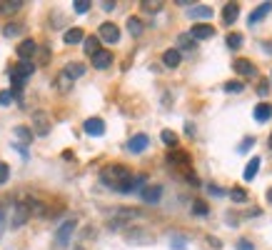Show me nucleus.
Wrapping results in <instances>:
<instances>
[{"label":"nucleus","instance_id":"25","mask_svg":"<svg viewBox=\"0 0 272 250\" xmlns=\"http://www.w3.org/2000/svg\"><path fill=\"white\" fill-rule=\"evenodd\" d=\"M195 48H197V40H192L190 33L178 35V50H195Z\"/></svg>","mask_w":272,"mask_h":250},{"label":"nucleus","instance_id":"36","mask_svg":"<svg viewBox=\"0 0 272 250\" xmlns=\"http://www.w3.org/2000/svg\"><path fill=\"white\" fill-rule=\"evenodd\" d=\"M73 8H75V13H88V10L92 8V3L90 0H75Z\"/></svg>","mask_w":272,"mask_h":250},{"label":"nucleus","instance_id":"19","mask_svg":"<svg viewBox=\"0 0 272 250\" xmlns=\"http://www.w3.org/2000/svg\"><path fill=\"white\" fill-rule=\"evenodd\" d=\"M182 60V55H180V50L178 48H170V50H165L162 53V63L167 65V68H178Z\"/></svg>","mask_w":272,"mask_h":250},{"label":"nucleus","instance_id":"42","mask_svg":"<svg viewBox=\"0 0 272 250\" xmlns=\"http://www.w3.org/2000/svg\"><path fill=\"white\" fill-rule=\"evenodd\" d=\"M257 93L265 98V95L270 93V83H267V80H262V83H260V88H257Z\"/></svg>","mask_w":272,"mask_h":250},{"label":"nucleus","instance_id":"26","mask_svg":"<svg viewBox=\"0 0 272 250\" xmlns=\"http://www.w3.org/2000/svg\"><path fill=\"white\" fill-rule=\"evenodd\" d=\"M83 45H85L83 50H85V53L92 58V55L100 50V38H97V35H90V38H85V40H83Z\"/></svg>","mask_w":272,"mask_h":250},{"label":"nucleus","instance_id":"13","mask_svg":"<svg viewBox=\"0 0 272 250\" xmlns=\"http://www.w3.org/2000/svg\"><path fill=\"white\" fill-rule=\"evenodd\" d=\"M143 200L145 203H150V205H155V203H160V198H162V185H148L143 188Z\"/></svg>","mask_w":272,"mask_h":250},{"label":"nucleus","instance_id":"39","mask_svg":"<svg viewBox=\"0 0 272 250\" xmlns=\"http://www.w3.org/2000/svg\"><path fill=\"white\" fill-rule=\"evenodd\" d=\"M10 103H13V93H10V90H3V93H0V105H10Z\"/></svg>","mask_w":272,"mask_h":250},{"label":"nucleus","instance_id":"31","mask_svg":"<svg viewBox=\"0 0 272 250\" xmlns=\"http://www.w3.org/2000/svg\"><path fill=\"white\" fill-rule=\"evenodd\" d=\"M192 213H195V215H208L210 208H208L205 200H195V203H192Z\"/></svg>","mask_w":272,"mask_h":250},{"label":"nucleus","instance_id":"12","mask_svg":"<svg viewBox=\"0 0 272 250\" xmlns=\"http://www.w3.org/2000/svg\"><path fill=\"white\" fill-rule=\"evenodd\" d=\"M110 65H113V53H110V50H97V53L92 55V68L108 70Z\"/></svg>","mask_w":272,"mask_h":250},{"label":"nucleus","instance_id":"38","mask_svg":"<svg viewBox=\"0 0 272 250\" xmlns=\"http://www.w3.org/2000/svg\"><path fill=\"white\" fill-rule=\"evenodd\" d=\"M252 145H255V138H245L237 150H240V153H247V148H252Z\"/></svg>","mask_w":272,"mask_h":250},{"label":"nucleus","instance_id":"46","mask_svg":"<svg viewBox=\"0 0 272 250\" xmlns=\"http://www.w3.org/2000/svg\"><path fill=\"white\" fill-rule=\"evenodd\" d=\"M267 200H270V203H272V188H270V190H267Z\"/></svg>","mask_w":272,"mask_h":250},{"label":"nucleus","instance_id":"41","mask_svg":"<svg viewBox=\"0 0 272 250\" xmlns=\"http://www.w3.org/2000/svg\"><path fill=\"white\" fill-rule=\"evenodd\" d=\"M237 250H255V245H252L250 240H245V238H242V240H237Z\"/></svg>","mask_w":272,"mask_h":250},{"label":"nucleus","instance_id":"24","mask_svg":"<svg viewBox=\"0 0 272 250\" xmlns=\"http://www.w3.org/2000/svg\"><path fill=\"white\" fill-rule=\"evenodd\" d=\"M143 28H145V25H143V20H140L138 15H130V18H127V30H130V35L140 38V35H143Z\"/></svg>","mask_w":272,"mask_h":250},{"label":"nucleus","instance_id":"44","mask_svg":"<svg viewBox=\"0 0 272 250\" xmlns=\"http://www.w3.org/2000/svg\"><path fill=\"white\" fill-rule=\"evenodd\" d=\"M3 233H5V210L0 208V238H3Z\"/></svg>","mask_w":272,"mask_h":250},{"label":"nucleus","instance_id":"32","mask_svg":"<svg viewBox=\"0 0 272 250\" xmlns=\"http://www.w3.org/2000/svg\"><path fill=\"white\" fill-rule=\"evenodd\" d=\"M160 138H162V143H165V145H173V148L178 145V135H175L173 130H162V135H160Z\"/></svg>","mask_w":272,"mask_h":250},{"label":"nucleus","instance_id":"22","mask_svg":"<svg viewBox=\"0 0 272 250\" xmlns=\"http://www.w3.org/2000/svg\"><path fill=\"white\" fill-rule=\"evenodd\" d=\"M62 40H65L67 45L83 43V40H85V35H83V28H70V30H65V35H62Z\"/></svg>","mask_w":272,"mask_h":250},{"label":"nucleus","instance_id":"18","mask_svg":"<svg viewBox=\"0 0 272 250\" xmlns=\"http://www.w3.org/2000/svg\"><path fill=\"white\" fill-rule=\"evenodd\" d=\"M270 10H272V3H262V5H257V10H255V13H250L247 23H250V25L260 23V20H262V18H265V15L270 13Z\"/></svg>","mask_w":272,"mask_h":250},{"label":"nucleus","instance_id":"16","mask_svg":"<svg viewBox=\"0 0 272 250\" xmlns=\"http://www.w3.org/2000/svg\"><path fill=\"white\" fill-rule=\"evenodd\" d=\"M62 75H67L70 80H78V78L85 75V65H83V63H67L65 70H62Z\"/></svg>","mask_w":272,"mask_h":250},{"label":"nucleus","instance_id":"40","mask_svg":"<svg viewBox=\"0 0 272 250\" xmlns=\"http://www.w3.org/2000/svg\"><path fill=\"white\" fill-rule=\"evenodd\" d=\"M58 85H60V90H67V88L73 85V80H70L67 75H60V78H58Z\"/></svg>","mask_w":272,"mask_h":250},{"label":"nucleus","instance_id":"5","mask_svg":"<svg viewBox=\"0 0 272 250\" xmlns=\"http://www.w3.org/2000/svg\"><path fill=\"white\" fill-rule=\"evenodd\" d=\"M97 38L105 40V43H110V45H115V43L120 40V28H118L115 23H103L100 30H97Z\"/></svg>","mask_w":272,"mask_h":250},{"label":"nucleus","instance_id":"23","mask_svg":"<svg viewBox=\"0 0 272 250\" xmlns=\"http://www.w3.org/2000/svg\"><path fill=\"white\" fill-rule=\"evenodd\" d=\"M23 8V0H3L0 3V13L3 15H13V13H18Z\"/></svg>","mask_w":272,"mask_h":250},{"label":"nucleus","instance_id":"28","mask_svg":"<svg viewBox=\"0 0 272 250\" xmlns=\"http://www.w3.org/2000/svg\"><path fill=\"white\" fill-rule=\"evenodd\" d=\"M225 45H227L230 50H240L242 48V35L240 33H230V35L225 38Z\"/></svg>","mask_w":272,"mask_h":250},{"label":"nucleus","instance_id":"6","mask_svg":"<svg viewBox=\"0 0 272 250\" xmlns=\"http://www.w3.org/2000/svg\"><path fill=\"white\" fill-rule=\"evenodd\" d=\"M148 145H150V138H148L145 133H138V135H132V138L127 140V145H125V148H127L130 153H135V155H138V153L148 150Z\"/></svg>","mask_w":272,"mask_h":250},{"label":"nucleus","instance_id":"20","mask_svg":"<svg viewBox=\"0 0 272 250\" xmlns=\"http://www.w3.org/2000/svg\"><path fill=\"white\" fill-rule=\"evenodd\" d=\"M272 118V105L270 103H260L257 108H255V120L257 123H267Z\"/></svg>","mask_w":272,"mask_h":250},{"label":"nucleus","instance_id":"34","mask_svg":"<svg viewBox=\"0 0 272 250\" xmlns=\"http://www.w3.org/2000/svg\"><path fill=\"white\" fill-rule=\"evenodd\" d=\"M170 245H173L175 250H185L187 248V238H182V235H173V238H170Z\"/></svg>","mask_w":272,"mask_h":250},{"label":"nucleus","instance_id":"3","mask_svg":"<svg viewBox=\"0 0 272 250\" xmlns=\"http://www.w3.org/2000/svg\"><path fill=\"white\" fill-rule=\"evenodd\" d=\"M30 203H15L13 205V220H10V225L13 228H23L28 220H30Z\"/></svg>","mask_w":272,"mask_h":250},{"label":"nucleus","instance_id":"8","mask_svg":"<svg viewBox=\"0 0 272 250\" xmlns=\"http://www.w3.org/2000/svg\"><path fill=\"white\" fill-rule=\"evenodd\" d=\"M83 130L92 135V138H100L103 133H105V120L103 118H88L85 123H83Z\"/></svg>","mask_w":272,"mask_h":250},{"label":"nucleus","instance_id":"27","mask_svg":"<svg viewBox=\"0 0 272 250\" xmlns=\"http://www.w3.org/2000/svg\"><path fill=\"white\" fill-rule=\"evenodd\" d=\"M15 138H18V140H20L23 145H28V143L32 140L30 128H25V125H18V128H15Z\"/></svg>","mask_w":272,"mask_h":250},{"label":"nucleus","instance_id":"9","mask_svg":"<svg viewBox=\"0 0 272 250\" xmlns=\"http://www.w3.org/2000/svg\"><path fill=\"white\" fill-rule=\"evenodd\" d=\"M232 68H235V73H237V75H245V78H252V75H257V68H255V63H250L247 58H237V60L232 63Z\"/></svg>","mask_w":272,"mask_h":250},{"label":"nucleus","instance_id":"4","mask_svg":"<svg viewBox=\"0 0 272 250\" xmlns=\"http://www.w3.org/2000/svg\"><path fill=\"white\" fill-rule=\"evenodd\" d=\"M167 163L175 165V168H190V165H192V158H190V153H185L180 148H170V150H167Z\"/></svg>","mask_w":272,"mask_h":250},{"label":"nucleus","instance_id":"30","mask_svg":"<svg viewBox=\"0 0 272 250\" xmlns=\"http://www.w3.org/2000/svg\"><path fill=\"white\" fill-rule=\"evenodd\" d=\"M140 8H143L145 13H157V10L162 8V3H160V0H143Z\"/></svg>","mask_w":272,"mask_h":250},{"label":"nucleus","instance_id":"11","mask_svg":"<svg viewBox=\"0 0 272 250\" xmlns=\"http://www.w3.org/2000/svg\"><path fill=\"white\" fill-rule=\"evenodd\" d=\"M212 35H215V28L210 23H197V25L190 28V38L192 40H205V38H212Z\"/></svg>","mask_w":272,"mask_h":250},{"label":"nucleus","instance_id":"47","mask_svg":"<svg viewBox=\"0 0 272 250\" xmlns=\"http://www.w3.org/2000/svg\"><path fill=\"white\" fill-rule=\"evenodd\" d=\"M267 145H270V150H272V135H270V140H267Z\"/></svg>","mask_w":272,"mask_h":250},{"label":"nucleus","instance_id":"37","mask_svg":"<svg viewBox=\"0 0 272 250\" xmlns=\"http://www.w3.org/2000/svg\"><path fill=\"white\" fill-rule=\"evenodd\" d=\"M8 178H10V165L0 160V185H5V183H8Z\"/></svg>","mask_w":272,"mask_h":250},{"label":"nucleus","instance_id":"2","mask_svg":"<svg viewBox=\"0 0 272 250\" xmlns=\"http://www.w3.org/2000/svg\"><path fill=\"white\" fill-rule=\"evenodd\" d=\"M75 228H78V218L65 220L60 228H58V233H55V245H58V248H67V243H70Z\"/></svg>","mask_w":272,"mask_h":250},{"label":"nucleus","instance_id":"15","mask_svg":"<svg viewBox=\"0 0 272 250\" xmlns=\"http://www.w3.org/2000/svg\"><path fill=\"white\" fill-rule=\"evenodd\" d=\"M237 15H240V5H237V3H227V5L222 8V23H225V25H232V23L237 20Z\"/></svg>","mask_w":272,"mask_h":250},{"label":"nucleus","instance_id":"1","mask_svg":"<svg viewBox=\"0 0 272 250\" xmlns=\"http://www.w3.org/2000/svg\"><path fill=\"white\" fill-rule=\"evenodd\" d=\"M130 178H132V173H130L125 165H118V163H115V165H108V168L100 170V180H103L108 188L118 190V193H120V188L125 185Z\"/></svg>","mask_w":272,"mask_h":250},{"label":"nucleus","instance_id":"48","mask_svg":"<svg viewBox=\"0 0 272 250\" xmlns=\"http://www.w3.org/2000/svg\"><path fill=\"white\" fill-rule=\"evenodd\" d=\"M73 250H85V248H83V245H78V248H73Z\"/></svg>","mask_w":272,"mask_h":250},{"label":"nucleus","instance_id":"29","mask_svg":"<svg viewBox=\"0 0 272 250\" xmlns=\"http://www.w3.org/2000/svg\"><path fill=\"white\" fill-rule=\"evenodd\" d=\"M23 33V25L20 23H8L5 28H3V35L5 38H15V35H20Z\"/></svg>","mask_w":272,"mask_h":250},{"label":"nucleus","instance_id":"21","mask_svg":"<svg viewBox=\"0 0 272 250\" xmlns=\"http://www.w3.org/2000/svg\"><path fill=\"white\" fill-rule=\"evenodd\" d=\"M257 168H260V158L255 155L252 160H250V163H247V165H245V173H242V178H245L247 183H252V180L257 178Z\"/></svg>","mask_w":272,"mask_h":250},{"label":"nucleus","instance_id":"45","mask_svg":"<svg viewBox=\"0 0 272 250\" xmlns=\"http://www.w3.org/2000/svg\"><path fill=\"white\" fill-rule=\"evenodd\" d=\"M262 48H265V53H270V55H272V43H270V45H267V43H265V45H262Z\"/></svg>","mask_w":272,"mask_h":250},{"label":"nucleus","instance_id":"7","mask_svg":"<svg viewBox=\"0 0 272 250\" xmlns=\"http://www.w3.org/2000/svg\"><path fill=\"white\" fill-rule=\"evenodd\" d=\"M32 123H35V135H48L50 133V118H48V113H43V110L32 113Z\"/></svg>","mask_w":272,"mask_h":250},{"label":"nucleus","instance_id":"43","mask_svg":"<svg viewBox=\"0 0 272 250\" xmlns=\"http://www.w3.org/2000/svg\"><path fill=\"white\" fill-rule=\"evenodd\" d=\"M115 8H118V3H115V0H105V3H103V10H108V13H110V10H115Z\"/></svg>","mask_w":272,"mask_h":250},{"label":"nucleus","instance_id":"14","mask_svg":"<svg viewBox=\"0 0 272 250\" xmlns=\"http://www.w3.org/2000/svg\"><path fill=\"white\" fill-rule=\"evenodd\" d=\"M125 238H127V243H152V240H155V235H152V233H145L143 228L130 230Z\"/></svg>","mask_w":272,"mask_h":250},{"label":"nucleus","instance_id":"17","mask_svg":"<svg viewBox=\"0 0 272 250\" xmlns=\"http://www.w3.org/2000/svg\"><path fill=\"white\" fill-rule=\"evenodd\" d=\"M190 18L192 20H210L212 8L210 5H195V8H190Z\"/></svg>","mask_w":272,"mask_h":250},{"label":"nucleus","instance_id":"35","mask_svg":"<svg viewBox=\"0 0 272 250\" xmlns=\"http://www.w3.org/2000/svg\"><path fill=\"white\" fill-rule=\"evenodd\" d=\"M230 198H232L235 203H245V200H247V193H245L242 188H232V190H230Z\"/></svg>","mask_w":272,"mask_h":250},{"label":"nucleus","instance_id":"10","mask_svg":"<svg viewBox=\"0 0 272 250\" xmlns=\"http://www.w3.org/2000/svg\"><path fill=\"white\" fill-rule=\"evenodd\" d=\"M35 50H38V45H35V40H32V38H25V40L15 48V53H18V58H20V60H30L32 55H35Z\"/></svg>","mask_w":272,"mask_h":250},{"label":"nucleus","instance_id":"33","mask_svg":"<svg viewBox=\"0 0 272 250\" xmlns=\"http://www.w3.org/2000/svg\"><path fill=\"white\" fill-rule=\"evenodd\" d=\"M242 90H245V83H240V80L225 83V93H242Z\"/></svg>","mask_w":272,"mask_h":250}]
</instances>
